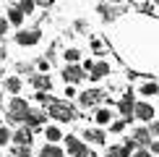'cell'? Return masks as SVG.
Listing matches in <instances>:
<instances>
[{
  "instance_id": "10",
  "label": "cell",
  "mask_w": 159,
  "mask_h": 157,
  "mask_svg": "<svg viewBox=\"0 0 159 157\" xmlns=\"http://www.w3.org/2000/svg\"><path fill=\"white\" fill-rule=\"evenodd\" d=\"M31 87L39 89V92H47V89L52 87V78L44 76V74H34V76H31Z\"/></svg>"
},
{
  "instance_id": "31",
  "label": "cell",
  "mask_w": 159,
  "mask_h": 157,
  "mask_svg": "<svg viewBox=\"0 0 159 157\" xmlns=\"http://www.w3.org/2000/svg\"><path fill=\"white\" fill-rule=\"evenodd\" d=\"M34 3H37V5H42V8H50L52 0H34Z\"/></svg>"
},
{
  "instance_id": "27",
  "label": "cell",
  "mask_w": 159,
  "mask_h": 157,
  "mask_svg": "<svg viewBox=\"0 0 159 157\" xmlns=\"http://www.w3.org/2000/svg\"><path fill=\"white\" fill-rule=\"evenodd\" d=\"M123 128H125V121H115L112 123V131H115V134H120Z\"/></svg>"
},
{
  "instance_id": "23",
  "label": "cell",
  "mask_w": 159,
  "mask_h": 157,
  "mask_svg": "<svg viewBox=\"0 0 159 157\" xmlns=\"http://www.w3.org/2000/svg\"><path fill=\"white\" fill-rule=\"evenodd\" d=\"M11 134H13V131L8 126H0V147H5V144L11 141Z\"/></svg>"
},
{
  "instance_id": "19",
  "label": "cell",
  "mask_w": 159,
  "mask_h": 157,
  "mask_svg": "<svg viewBox=\"0 0 159 157\" xmlns=\"http://www.w3.org/2000/svg\"><path fill=\"white\" fill-rule=\"evenodd\" d=\"M44 136H47L50 144H55V141L63 139V134H60V128H57V126H47V128H44Z\"/></svg>"
},
{
  "instance_id": "28",
  "label": "cell",
  "mask_w": 159,
  "mask_h": 157,
  "mask_svg": "<svg viewBox=\"0 0 159 157\" xmlns=\"http://www.w3.org/2000/svg\"><path fill=\"white\" fill-rule=\"evenodd\" d=\"M8 31V18H0V37Z\"/></svg>"
},
{
  "instance_id": "32",
  "label": "cell",
  "mask_w": 159,
  "mask_h": 157,
  "mask_svg": "<svg viewBox=\"0 0 159 157\" xmlns=\"http://www.w3.org/2000/svg\"><path fill=\"white\" fill-rule=\"evenodd\" d=\"M81 68H84V71H91V68H94V60H84Z\"/></svg>"
},
{
  "instance_id": "14",
  "label": "cell",
  "mask_w": 159,
  "mask_h": 157,
  "mask_svg": "<svg viewBox=\"0 0 159 157\" xmlns=\"http://www.w3.org/2000/svg\"><path fill=\"white\" fill-rule=\"evenodd\" d=\"M84 136L91 144H104V131L102 128H89V131H84Z\"/></svg>"
},
{
  "instance_id": "26",
  "label": "cell",
  "mask_w": 159,
  "mask_h": 157,
  "mask_svg": "<svg viewBox=\"0 0 159 157\" xmlns=\"http://www.w3.org/2000/svg\"><path fill=\"white\" fill-rule=\"evenodd\" d=\"M123 147L128 149V152H136V147H138V144H136L133 139H125V144H123Z\"/></svg>"
},
{
  "instance_id": "7",
  "label": "cell",
  "mask_w": 159,
  "mask_h": 157,
  "mask_svg": "<svg viewBox=\"0 0 159 157\" xmlns=\"http://www.w3.org/2000/svg\"><path fill=\"white\" fill-rule=\"evenodd\" d=\"M133 118H138V121H151L154 118V107L149 102H136L133 105Z\"/></svg>"
},
{
  "instance_id": "24",
  "label": "cell",
  "mask_w": 159,
  "mask_h": 157,
  "mask_svg": "<svg viewBox=\"0 0 159 157\" xmlns=\"http://www.w3.org/2000/svg\"><path fill=\"white\" fill-rule=\"evenodd\" d=\"M78 58H81V52H78L76 47H68V50H65V60H68V63H76Z\"/></svg>"
},
{
  "instance_id": "6",
  "label": "cell",
  "mask_w": 159,
  "mask_h": 157,
  "mask_svg": "<svg viewBox=\"0 0 159 157\" xmlns=\"http://www.w3.org/2000/svg\"><path fill=\"white\" fill-rule=\"evenodd\" d=\"M99 100H102V92L99 89H86L84 94H78V102L84 107H94V105H99Z\"/></svg>"
},
{
  "instance_id": "3",
  "label": "cell",
  "mask_w": 159,
  "mask_h": 157,
  "mask_svg": "<svg viewBox=\"0 0 159 157\" xmlns=\"http://www.w3.org/2000/svg\"><path fill=\"white\" fill-rule=\"evenodd\" d=\"M39 39H42V31L39 29H21L16 34V42L21 45V47H31V45H37Z\"/></svg>"
},
{
  "instance_id": "30",
  "label": "cell",
  "mask_w": 159,
  "mask_h": 157,
  "mask_svg": "<svg viewBox=\"0 0 159 157\" xmlns=\"http://www.w3.org/2000/svg\"><path fill=\"white\" fill-rule=\"evenodd\" d=\"M133 157H151V152H149V149H136Z\"/></svg>"
},
{
  "instance_id": "18",
  "label": "cell",
  "mask_w": 159,
  "mask_h": 157,
  "mask_svg": "<svg viewBox=\"0 0 159 157\" xmlns=\"http://www.w3.org/2000/svg\"><path fill=\"white\" fill-rule=\"evenodd\" d=\"M94 121L99 123V126H104V123H110V121H112V113H110L107 107H99L97 113H94Z\"/></svg>"
},
{
  "instance_id": "25",
  "label": "cell",
  "mask_w": 159,
  "mask_h": 157,
  "mask_svg": "<svg viewBox=\"0 0 159 157\" xmlns=\"http://www.w3.org/2000/svg\"><path fill=\"white\" fill-rule=\"evenodd\" d=\"M157 92H159L157 84H143V87H141V94L143 97H151V94H157Z\"/></svg>"
},
{
  "instance_id": "22",
  "label": "cell",
  "mask_w": 159,
  "mask_h": 157,
  "mask_svg": "<svg viewBox=\"0 0 159 157\" xmlns=\"http://www.w3.org/2000/svg\"><path fill=\"white\" fill-rule=\"evenodd\" d=\"M18 8H21V13L26 16V13H34L37 3H34V0H21V3H18Z\"/></svg>"
},
{
  "instance_id": "1",
  "label": "cell",
  "mask_w": 159,
  "mask_h": 157,
  "mask_svg": "<svg viewBox=\"0 0 159 157\" xmlns=\"http://www.w3.org/2000/svg\"><path fill=\"white\" fill-rule=\"evenodd\" d=\"M50 118H55V121H60V123H68V121H73L76 118V110L70 107L68 102H57V100H52L50 102Z\"/></svg>"
},
{
  "instance_id": "12",
  "label": "cell",
  "mask_w": 159,
  "mask_h": 157,
  "mask_svg": "<svg viewBox=\"0 0 159 157\" xmlns=\"http://www.w3.org/2000/svg\"><path fill=\"white\" fill-rule=\"evenodd\" d=\"M110 74V65L104 63V60H99V63H94V68L89 71V76H91V81H99V78H104Z\"/></svg>"
},
{
  "instance_id": "17",
  "label": "cell",
  "mask_w": 159,
  "mask_h": 157,
  "mask_svg": "<svg viewBox=\"0 0 159 157\" xmlns=\"http://www.w3.org/2000/svg\"><path fill=\"white\" fill-rule=\"evenodd\" d=\"M5 89H8L11 94H18V92H21V78L18 76H8L5 78Z\"/></svg>"
},
{
  "instance_id": "4",
  "label": "cell",
  "mask_w": 159,
  "mask_h": 157,
  "mask_svg": "<svg viewBox=\"0 0 159 157\" xmlns=\"http://www.w3.org/2000/svg\"><path fill=\"white\" fill-rule=\"evenodd\" d=\"M65 147H68V152L73 155V157H94L89 152V147H86L84 141H78L76 136H68V139H65Z\"/></svg>"
},
{
  "instance_id": "11",
  "label": "cell",
  "mask_w": 159,
  "mask_h": 157,
  "mask_svg": "<svg viewBox=\"0 0 159 157\" xmlns=\"http://www.w3.org/2000/svg\"><path fill=\"white\" fill-rule=\"evenodd\" d=\"M133 94H125L123 100H120V105H117V107H120V113L125 115V121H130V118H133Z\"/></svg>"
},
{
  "instance_id": "9",
  "label": "cell",
  "mask_w": 159,
  "mask_h": 157,
  "mask_svg": "<svg viewBox=\"0 0 159 157\" xmlns=\"http://www.w3.org/2000/svg\"><path fill=\"white\" fill-rule=\"evenodd\" d=\"M44 118H47V115H44L42 110H29V113H26V118H24V123H26L29 128H39V126L44 123Z\"/></svg>"
},
{
  "instance_id": "35",
  "label": "cell",
  "mask_w": 159,
  "mask_h": 157,
  "mask_svg": "<svg viewBox=\"0 0 159 157\" xmlns=\"http://www.w3.org/2000/svg\"><path fill=\"white\" fill-rule=\"evenodd\" d=\"M154 3H157V5H159V0H154Z\"/></svg>"
},
{
  "instance_id": "2",
  "label": "cell",
  "mask_w": 159,
  "mask_h": 157,
  "mask_svg": "<svg viewBox=\"0 0 159 157\" xmlns=\"http://www.w3.org/2000/svg\"><path fill=\"white\" fill-rule=\"evenodd\" d=\"M29 102L26 100H21V97H13V100L8 102V121L11 123H24V118H26V113H29Z\"/></svg>"
},
{
  "instance_id": "34",
  "label": "cell",
  "mask_w": 159,
  "mask_h": 157,
  "mask_svg": "<svg viewBox=\"0 0 159 157\" xmlns=\"http://www.w3.org/2000/svg\"><path fill=\"white\" fill-rule=\"evenodd\" d=\"M3 55H5V52H3V47H0V58H3Z\"/></svg>"
},
{
  "instance_id": "21",
  "label": "cell",
  "mask_w": 159,
  "mask_h": 157,
  "mask_svg": "<svg viewBox=\"0 0 159 157\" xmlns=\"http://www.w3.org/2000/svg\"><path fill=\"white\" fill-rule=\"evenodd\" d=\"M128 155H130V152H128L125 147H110L104 157H128Z\"/></svg>"
},
{
  "instance_id": "13",
  "label": "cell",
  "mask_w": 159,
  "mask_h": 157,
  "mask_svg": "<svg viewBox=\"0 0 159 157\" xmlns=\"http://www.w3.org/2000/svg\"><path fill=\"white\" fill-rule=\"evenodd\" d=\"M133 141L138 144V147H149V144H151V134H149V128H136Z\"/></svg>"
},
{
  "instance_id": "29",
  "label": "cell",
  "mask_w": 159,
  "mask_h": 157,
  "mask_svg": "<svg viewBox=\"0 0 159 157\" xmlns=\"http://www.w3.org/2000/svg\"><path fill=\"white\" fill-rule=\"evenodd\" d=\"M149 134H151V136H159V121H157V123H151V126H149Z\"/></svg>"
},
{
  "instance_id": "20",
  "label": "cell",
  "mask_w": 159,
  "mask_h": 157,
  "mask_svg": "<svg viewBox=\"0 0 159 157\" xmlns=\"http://www.w3.org/2000/svg\"><path fill=\"white\" fill-rule=\"evenodd\" d=\"M13 157H31V147L29 144H16L13 147Z\"/></svg>"
},
{
  "instance_id": "15",
  "label": "cell",
  "mask_w": 159,
  "mask_h": 157,
  "mask_svg": "<svg viewBox=\"0 0 159 157\" xmlns=\"http://www.w3.org/2000/svg\"><path fill=\"white\" fill-rule=\"evenodd\" d=\"M8 24H13V26H21V21H24V13H21V8L18 5H13V8H8Z\"/></svg>"
},
{
  "instance_id": "33",
  "label": "cell",
  "mask_w": 159,
  "mask_h": 157,
  "mask_svg": "<svg viewBox=\"0 0 159 157\" xmlns=\"http://www.w3.org/2000/svg\"><path fill=\"white\" fill-rule=\"evenodd\" d=\"M149 147H151V152H154V155H159V141H151Z\"/></svg>"
},
{
  "instance_id": "8",
  "label": "cell",
  "mask_w": 159,
  "mask_h": 157,
  "mask_svg": "<svg viewBox=\"0 0 159 157\" xmlns=\"http://www.w3.org/2000/svg\"><path fill=\"white\" fill-rule=\"evenodd\" d=\"M11 141H13V144H29V147H31V128H29V126H21L18 131H13V134H11Z\"/></svg>"
},
{
  "instance_id": "5",
  "label": "cell",
  "mask_w": 159,
  "mask_h": 157,
  "mask_svg": "<svg viewBox=\"0 0 159 157\" xmlns=\"http://www.w3.org/2000/svg\"><path fill=\"white\" fill-rule=\"evenodd\" d=\"M84 76H86L84 68H81V65H76V63H68V65L63 68V78H65L68 84H78Z\"/></svg>"
},
{
  "instance_id": "16",
  "label": "cell",
  "mask_w": 159,
  "mask_h": 157,
  "mask_svg": "<svg viewBox=\"0 0 159 157\" xmlns=\"http://www.w3.org/2000/svg\"><path fill=\"white\" fill-rule=\"evenodd\" d=\"M39 157H65L60 147H55V144H44L42 152H39Z\"/></svg>"
}]
</instances>
